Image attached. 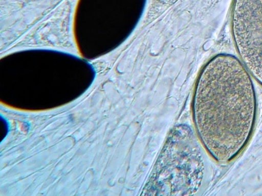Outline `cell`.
<instances>
[{"label": "cell", "instance_id": "1", "mask_svg": "<svg viewBox=\"0 0 262 196\" xmlns=\"http://www.w3.org/2000/svg\"><path fill=\"white\" fill-rule=\"evenodd\" d=\"M252 79L240 59L225 53L210 58L196 79L191 103L194 127L217 162L237 158L253 134L257 99Z\"/></svg>", "mask_w": 262, "mask_h": 196}, {"label": "cell", "instance_id": "3", "mask_svg": "<svg viewBox=\"0 0 262 196\" xmlns=\"http://www.w3.org/2000/svg\"><path fill=\"white\" fill-rule=\"evenodd\" d=\"M231 18L239 59L262 86V0H234Z\"/></svg>", "mask_w": 262, "mask_h": 196}, {"label": "cell", "instance_id": "2", "mask_svg": "<svg viewBox=\"0 0 262 196\" xmlns=\"http://www.w3.org/2000/svg\"><path fill=\"white\" fill-rule=\"evenodd\" d=\"M204 163L200 146L187 126L172 128L154 167L147 194L190 195L200 189Z\"/></svg>", "mask_w": 262, "mask_h": 196}]
</instances>
